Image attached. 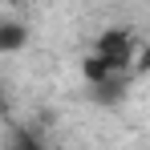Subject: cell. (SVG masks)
<instances>
[{
  "label": "cell",
  "instance_id": "cell-3",
  "mask_svg": "<svg viewBox=\"0 0 150 150\" xmlns=\"http://www.w3.org/2000/svg\"><path fill=\"white\" fill-rule=\"evenodd\" d=\"M12 150H45V146H41L28 130H16V134H12Z\"/></svg>",
  "mask_w": 150,
  "mask_h": 150
},
{
  "label": "cell",
  "instance_id": "cell-1",
  "mask_svg": "<svg viewBox=\"0 0 150 150\" xmlns=\"http://www.w3.org/2000/svg\"><path fill=\"white\" fill-rule=\"evenodd\" d=\"M93 53L105 61V69H110V73H134V53H138V41H134L122 25H114V28H105L98 41H93Z\"/></svg>",
  "mask_w": 150,
  "mask_h": 150
},
{
  "label": "cell",
  "instance_id": "cell-2",
  "mask_svg": "<svg viewBox=\"0 0 150 150\" xmlns=\"http://www.w3.org/2000/svg\"><path fill=\"white\" fill-rule=\"evenodd\" d=\"M28 45V28L21 21H0V53H16Z\"/></svg>",
  "mask_w": 150,
  "mask_h": 150
},
{
  "label": "cell",
  "instance_id": "cell-5",
  "mask_svg": "<svg viewBox=\"0 0 150 150\" xmlns=\"http://www.w3.org/2000/svg\"><path fill=\"white\" fill-rule=\"evenodd\" d=\"M4 4H21V0H4Z\"/></svg>",
  "mask_w": 150,
  "mask_h": 150
},
{
  "label": "cell",
  "instance_id": "cell-4",
  "mask_svg": "<svg viewBox=\"0 0 150 150\" xmlns=\"http://www.w3.org/2000/svg\"><path fill=\"white\" fill-rule=\"evenodd\" d=\"M150 69V45H138V53H134V73H146Z\"/></svg>",
  "mask_w": 150,
  "mask_h": 150
}]
</instances>
